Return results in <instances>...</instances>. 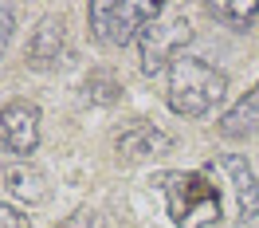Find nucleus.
Listing matches in <instances>:
<instances>
[{
    "label": "nucleus",
    "instance_id": "f257e3e1",
    "mask_svg": "<svg viewBox=\"0 0 259 228\" xmlns=\"http://www.w3.org/2000/svg\"><path fill=\"white\" fill-rule=\"evenodd\" d=\"M228 98V75L220 67H212L200 55H181L169 67V87H165V102L169 110L181 118H204Z\"/></svg>",
    "mask_w": 259,
    "mask_h": 228
},
{
    "label": "nucleus",
    "instance_id": "f03ea898",
    "mask_svg": "<svg viewBox=\"0 0 259 228\" xmlns=\"http://www.w3.org/2000/svg\"><path fill=\"white\" fill-rule=\"evenodd\" d=\"M157 189L177 228H216L224 216L220 189L204 173H161Z\"/></svg>",
    "mask_w": 259,
    "mask_h": 228
},
{
    "label": "nucleus",
    "instance_id": "7ed1b4c3",
    "mask_svg": "<svg viewBox=\"0 0 259 228\" xmlns=\"http://www.w3.org/2000/svg\"><path fill=\"white\" fill-rule=\"evenodd\" d=\"M189 40H193V24L185 16V8L177 4H165L157 20H149L142 35H138V55H142V75H161L169 67L177 63L185 48H189Z\"/></svg>",
    "mask_w": 259,
    "mask_h": 228
},
{
    "label": "nucleus",
    "instance_id": "20e7f679",
    "mask_svg": "<svg viewBox=\"0 0 259 228\" xmlns=\"http://www.w3.org/2000/svg\"><path fill=\"white\" fill-rule=\"evenodd\" d=\"M161 8L165 4H153V0H95L87 8V24H91L98 44L126 48L142 35V28L149 20H157Z\"/></svg>",
    "mask_w": 259,
    "mask_h": 228
},
{
    "label": "nucleus",
    "instance_id": "39448f33",
    "mask_svg": "<svg viewBox=\"0 0 259 228\" xmlns=\"http://www.w3.org/2000/svg\"><path fill=\"white\" fill-rule=\"evenodd\" d=\"M39 122L44 114L28 98H12L0 106V149L16 154V158H32L39 146Z\"/></svg>",
    "mask_w": 259,
    "mask_h": 228
},
{
    "label": "nucleus",
    "instance_id": "423d86ee",
    "mask_svg": "<svg viewBox=\"0 0 259 228\" xmlns=\"http://www.w3.org/2000/svg\"><path fill=\"white\" fill-rule=\"evenodd\" d=\"M71 59V44H67V28L59 16H44L35 24L32 40H28V67L35 71H59Z\"/></svg>",
    "mask_w": 259,
    "mask_h": 228
},
{
    "label": "nucleus",
    "instance_id": "0eeeda50",
    "mask_svg": "<svg viewBox=\"0 0 259 228\" xmlns=\"http://www.w3.org/2000/svg\"><path fill=\"white\" fill-rule=\"evenodd\" d=\"M114 149L126 158V162H138V158H161L173 149V138L165 130H157L153 122H134L114 138Z\"/></svg>",
    "mask_w": 259,
    "mask_h": 228
},
{
    "label": "nucleus",
    "instance_id": "6e6552de",
    "mask_svg": "<svg viewBox=\"0 0 259 228\" xmlns=\"http://www.w3.org/2000/svg\"><path fill=\"white\" fill-rule=\"evenodd\" d=\"M220 165H224V173L232 177V189H236L240 224H251L259 216V177H255V169H251L247 158H240V154H224Z\"/></svg>",
    "mask_w": 259,
    "mask_h": 228
},
{
    "label": "nucleus",
    "instance_id": "1a4fd4ad",
    "mask_svg": "<svg viewBox=\"0 0 259 228\" xmlns=\"http://www.w3.org/2000/svg\"><path fill=\"white\" fill-rule=\"evenodd\" d=\"M4 189L24 201V205H44L51 197V185H48V173L32 162H12L4 169Z\"/></svg>",
    "mask_w": 259,
    "mask_h": 228
},
{
    "label": "nucleus",
    "instance_id": "9d476101",
    "mask_svg": "<svg viewBox=\"0 0 259 228\" xmlns=\"http://www.w3.org/2000/svg\"><path fill=\"white\" fill-rule=\"evenodd\" d=\"M216 130H220V138H228V142L259 138V87H251L232 110H224V118L216 122Z\"/></svg>",
    "mask_w": 259,
    "mask_h": 228
},
{
    "label": "nucleus",
    "instance_id": "9b49d317",
    "mask_svg": "<svg viewBox=\"0 0 259 228\" xmlns=\"http://www.w3.org/2000/svg\"><path fill=\"white\" fill-rule=\"evenodd\" d=\"M208 12H212L216 20H224L228 28L247 32V28H251V20L259 16V0H212Z\"/></svg>",
    "mask_w": 259,
    "mask_h": 228
},
{
    "label": "nucleus",
    "instance_id": "f8f14e48",
    "mask_svg": "<svg viewBox=\"0 0 259 228\" xmlns=\"http://www.w3.org/2000/svg\"><path fill=\"white\" fill-rule=\"evenodd\" d=\"M82 95L91 98L95 106H114V102L122 98V83L114 79L110 71H91L87 83H82Z\"/></svg>",
    "mask_w": 259,
    "mask_h": 228
},
{
    "label": "nucleus",
    "instance_id": "ddd939ff",
    "mask_svg": "<svg viewBox=\"0 0 259 228\" xmlns=\"http://www.w3.org/2000/svg\"><path fill=\"white\" fill-rule=\"evenodd\" d=\"M59 228H102V216H98L95 209H75Z\"/></svg>",
    "mask_w": 259,
    "mask_h": 228
},
{
    "label": "nucleus",
    "instance_id": "4468645a",
    "mask_svg": "<svg viewBox=\"0 0 259 228\" xmlns=\"http://www.w3.org/2000/svg\"><path fill=\"white\" fill-rule=\"evenodd\" d=\"M12 32H16V12H12L8 4H0V55L12 44Z\"/></svg>",
    "mask_w": 259,
    "mask_h": 228
},
{
    "label": "nucleus",
    "instance_id": "2eb2a0df",
    "mask_svg": "<svg viewBox=\"0 0 259 228\" xmlns=\"http://www.w3.org/2000/svg\"><path fill=\"white\" fill-rule=\"evenodd\" d=\"M0 228H28V216L20 209H12L8 201H0Z\"/></svg>",
    "mask_w": 259,
    "mask_h": 228
}]
</instances>
